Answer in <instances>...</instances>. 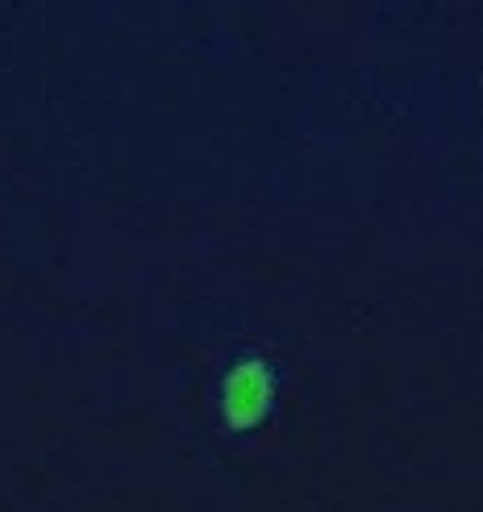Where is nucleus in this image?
I'll use <instances>...</instances> for the list:
<instances>
[{
	"mask_svg": "<svg viewBox=\"0 0 483 512\" xmlns=\"http://www.w3.org/2000/svg\"><path fill=\"white\" fill-rule=\"evenodd\" d=\"M221 408H225V421L234 429H254L267 408H271V375L259 358H250V363L234 367L230 379H225V392H221Z\"/></svg>",
	"mask_w": 483,
	"mask_h": 512,
	"instance_id": "obj_1",
	"label": "nucleus"
}]
</instances>
